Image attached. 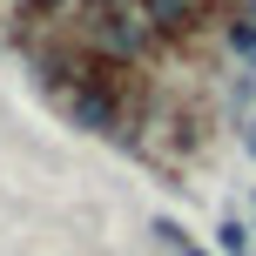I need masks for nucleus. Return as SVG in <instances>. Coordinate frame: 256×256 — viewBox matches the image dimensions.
Returning <instances> with one entry per match:
<instances>
[{"label":"nucleus","instance_id":"20e7f679","mask_svg":"<svg viewBox=\"0 0 256 256\" xmlns=\"http://www.w3.org/2000/svg\"><path fill=\"white\" fill-rule=\"evenodd\" d=\"M230 48L256 68V20H250V14H243V20H230Z\"/></svg>","mask_w":256,"mask_h":256},{"label":"nucleus","instance_id":"f257e3e1","mask_svg":"<svg viewBox=\"0 0 256 256\" xmlns=\"http://www.w3.org/2000/svg\"><path fill=\"white\" fill-rule=\"evenodd\" d=\"M81 48L108 54V61H135L148 48V20L135 0H88L81 7Z\"/></svg>","mask_w":256,"mask_h":256},{"label":"nucleus","instance_id":"0eeeda50","mask_svg":"<svg viewBox=\"0 0 256 256\" xmlns=\"http://www.w3.org/2000/svg\"><path fill=\"white\" fill-rule=\"evenodd\" d=\"M243 142H250V155H256V122H250V128H243Z\"/></svg>","mask_w":256,"mask_h":256},{"label":"nucleus","instance_id":"7ed1b4c3","mask_svg":"<svg viewBox=\"0 0 256 256\" xmlns=\"http://www.w3.org/2000/svg\"><path fill=\"white\" fill-rule=\"evenodd\" d=\"M155 236H162V243H168V250H176V256H209V250H202V243H196V236H189V230H182V222H168V216H155Z\"/></svg>","mask_w":256,"mask_h":256},{"label":"nucleus","instance_id":"39448f33","mask_svg":"<svg viewBox=\"0 0 256 256\" xmlns=\"http://www.w3.org/2000/svg\"><path fill=\"white\" fill-rule=\"evenodd\" d=\"M222 250H230V256H250V236H243V222H222Z\"/></svg>","mask_w":256,"mask_h":256},{"label":"nucleus","instance_id":"f03ea898","mask_svg":"<svg viewBox=\"0 0 256 256\" xmlns=\"http://www.w3.org/2000/svg\"><path fill=\"white\" fill-rule=\"evenodd\" d=\"M135 7H142V20H148V34L182 40V34H196V20L209 14V0H135Z\"/></svg>","mask_w":256,"mask_h":256},{"label":"nucleus","instance_id":"423d86ee","mask_svg":"<svg viewBox=\"0 0 256 256\" xmlns=\"http://www.w3.org/2000/svg\"><path fill=\"white\" fill-rule=\"evenodd\" d=\"M20 7H27V14H61L68 0H20Z\"/></svg>","mask_w":256,"mask_h":256}]
</instances>
